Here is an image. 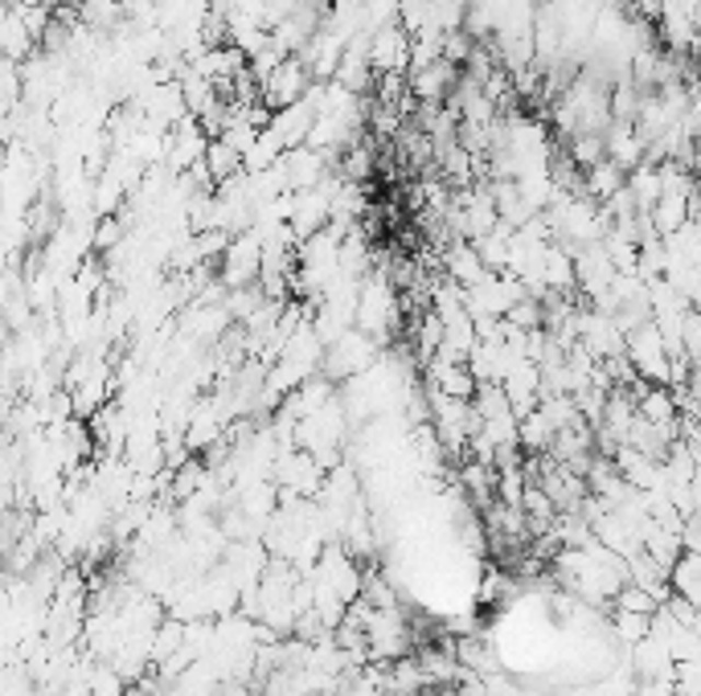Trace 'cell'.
Wrapping results in <instances>:
<instances>
[{
	"label": "cell",
	"instance_id": "1",
	"mask_svg": "<svg viewBox=\"0 0 701 696\" xmlns=\"http://www.w3.org/2000/svg\"><path fill=\"white\" fill-rule=\"evenodd\" d=\"M698 574H701L698 553H681V557H677V562L669 566V594H677V599H686V602H693V606H698V602H701Z\"/></svg>",
	"mask_w": 701,
	"mask_h": 696
},
{
	"label": "cell",
	"instance_id": "2",
	"mask_svg": "<svg viewBox=\"0 0 701 696\" xmlns=\"http://www.w3.org/2000/svg\"><path fill=\"white\" fill-rule=\"evenodd\" d=\"M611 627H616V635H620L623 648H632L636 639H644V635H649V615H628V611H611Z\"/></svg>",
	"mask_w": 701,
	"mask_h": 696
},
{
	"label": "cell",
	"instance_id": "3",
	"mask_svg": "<svg viewBox=\"0 0 701 696\" xmlns=\"http://www.w3.org/2000/svg\"><path fill=\"white\" fill-rule=\"evenodd\" d=\"M632 696H673V681H636V688H632Z\"/></svg>",
	"mask_w": 701,
	"mask_h": 696
}]
</instances>
